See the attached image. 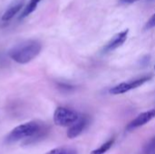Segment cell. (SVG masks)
Here are the masks:
<instances>
[{"label":"cell","instance_id":"obj_14","mask_svg":"<svg viewBox=\"0 0 155 154\" xmlns=\"http://www.w3.org/2000/svg\"><path fill=\"white\" fill-rule=\"evenodd\" d=\"M138 0H119L121 4H133L134 2H137Z\"/></svg>","mask_w":155,"mask_h":154},{"label":"cell","instance_id":"obj_8","mask_svg":"<svg viewBox=\"0 0 155 154\" xmlns=\"http://www.w3.org/2000/svg\"><path fill=\"white\" fill-rule=\"evenodd\" d=\"M25 4V0H14L6 8L5 13L2 15V21L3 22H8L12 18H14L15 15H16L19 11L23 8Z\"/></svg>","mask_w":155,"mask_h":154},{"label":"cell","instance_id":"obj_12","mask_svg":"<svg viewBox=\"0 0 155 154\" xmlns=\"http://www.w3.org/2000/svg\"><path fill=\"white\" fill-rule=\"evenodd\" d=\"M144 154H155V139L146 145L144 148Z\"/></svg>","mask_w":155,"mask_h":154},{"label":"cell","instance_id":"obj_7","mask_svg":"<svg viewBox=\"0 0 155 154\" xmlns=\"http://www.w3.org/2000/svg\"><path fill=\"white\" fill-rule=\"evenodd\" d=\"M129 30L125 29L118 34H116L104 47V53H108L111 51H114L115 49H117L118 47H120L127 39V35H128Z\"/></svg>","mask_w":155,"mask_h":154},{"label":"cell","instance_id":"obj_3","mask_svg":"<svg viewBox=\"0 0 155 154\" xmlns=\"http://www.w3.org/2000/svg\"><path fill=\"white\" fill-rule=\"evenodd\" d=\"M80 115L74 110L66 107H57L54 113V123L62 127H68L74 124Z\"/></svg>","mask_w":155,"mask_h":154},{"label":"cell","instance_id":"obj_13","mask_svg":"<svg viewBox=\"0 0 155 154\" xmlns=\"http://www.w3.org/2000/svg\"><path fill=\"white\" fill-rule=\"evenodd\" d=\"M153 27H155V14L151 16V18L147 21L145 25V29H152Z\"/></svg>","mask_w":155,"mask_h":154},{"label":"cell","instance_id":"obj_1","mask_svg":"<svg viewBox=\"0 0 155 154\" xmlns=\"http://www.w3.org/2000/svg\"><path fill=\"white\" fill-rule=\"evenodd\" d=\"M42 44L35 39L26 40L13 46L9 52V57L20 64H25L35 59L41 52Z\"/></svg>","mask_w":155,"mask_h":154},{"label":"cell","instance_id":"obj_9","mask_svg":"<svg viewBox=\"0 0 155 154\" xmlns=\"http://www.w3.org/2000/svg\"><path fill=\"white\" fill-rule=\"evenodd\" d=\"M42 0H30L29 3L26 5V6L23 9V12L20 15V19H24L25 17H27L28 15H30L37 7L38 4L41 2Z\"/></svg>","mask_w":155,"mask_h":154},{"label":"cell","instance_id":"obj_5","mask_svg":"<svg viewBox=\"0 0 155 154\" xmlns=\"http://www.w3.org/2000/svg\"><path fill=\"white\" fill-rule=\"evenodd\" d=\"M153 118H155V109H152L150 111L142 113L141 114H139L135 119H134L127 125L126 130L127 131H133V130H135L137 128H140V127L145 125L146 123H148Z\"/></svg>","mask_w":155,"mask_h":154},{"label":"cell","instance_id":"obj_15","mask_svg":"<svg viewBox=\"0 0 155 154\" xmlns=\"http://www.w3.org/2000/svg\"><path fill=\"white\" fill-rule=\"evenodd\" d=\"M154 69H155V66H154Z\"/></svg>","mask_w":155,"mask_h":154},{"label":"cell","instance_id":"obj_11","mask_svg":"<svg viewBox=\"0 0 155 154\" xmlns=\"http://www.w3.org/2000/svg\"><path fill=\"white\" fill-rule=\"evenodd\" d=\"M45 154H78L76 150L69 147H58L49 151Z\"/></svg>","mask_w":155,"mask_h":154},{"label":"cell","instance_id":"obj_2","mask_svg":"<svg viewBox=\"0 0 155 154\" xmlns=\"http://www.w3.org/2000/svg\"><path fill=\"white\" fill-rule=\"evenodd\" d=\"M46 124L37 122V121H31L28 123H25L14 128L5 137V142L7 144L16 143L21 140H27L28 138L34 136L35 134L38 133L42 131Z\"/></svg>","mask_w":155,"mask_h":154},{"label":"cell","instance_id":"obj_10","mask_svg":"<svg viewBox=\"0 0 155 154\" xmlns=\"http://www.w3.org/2000/svg\"><path fill=\"white\" fill-rule=\"evenodd\" d=\"M114 143V138H112V139L108 140L106 143H104L103 145H101L99 148L94 150V151L91 152V154H104L111 149V147L113 146Z\"/></svg>","mask_w":155,"mask_h":154},{"label":"cell","instance_id":"obj_4","mask_svg":"<svg viewBox=\"0 0 155 154\" xmlns=\"http://www.w3.org/2000/svg\"><path fill=\"white\" fill-rule=\"evenodd\" d=\"M152 78H153L152 75H146V76H143V77H141V78H138V79L127 82V83H122V84H120L111 88L109 93L111 94H114V95L125 93H127V92H129L131 90L138 88L139 86L143 85L146 82L150 81Z\"/></svg>","mask_w":155,"mask_h":154},{"label":"cell","instance_id":"obj_6","mask_svg":"<svg viewBox=\"0 0 155 154\" xmlns=\"http://www.w3.org/2000/svg\"><path fill=\"white\" fill-rule=\"evenodd\" d=\"M89 123V119L87 116H80V118L71 126H69V129L67 130V137L69 139H74L77 136H79L84 129L87 127Z\"/></svg>","mask_w":155,"mask_h":154}]
</instances>
